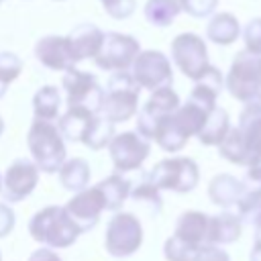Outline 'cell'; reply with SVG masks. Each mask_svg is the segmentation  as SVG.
<instances>
[{
	"mask_svg": "<svg viewBox=\"0 0 261 261\" xmlns=\"http://www.w3.org/2000/svg\"><path fill=\"white\" fill-rule=\"evenodd\" d=\"M29 232L39 245L49 249H65L82 234L63 206H45L43 210L35 212L29 220Z\"/></svg>",
	"mask_w": 261,
	"mask_h": 261,
	"instance_id": "1",
	"label": "cell"
},
{
	"mask_svg": "<svg viewBox=\"0 0 261 261\" xmlns=\"http://www.w3.org/2000/svg\"><path fill=\"white\" fill-rule=\"evenodd\" d=\"M27 145L35 165L43 173H57L65 161V139L51 120L35 118L27 133Z\"/></svg>",
	"mask_w": 261,
	"mask_h": 261,
	"instance_id": "2",
	"label": "cell"
},
{
	"mask_svg": "<svg viewBox=\"0 0 261 261\" xmlns=\"http://www.w3.org/2000/svg\"><path fill=\"white\" fill-rule=\"evenodd\" d=\"M139 96L141 86L135 82L128 69L112 71L104 88V100L100 114L106 116L110 122H126L139 110Z\"/></svg>",
	"mask_w": 261,
	"mask_h": 261,
	"instance_id": "3",
	"label": "cell"
},
{
	"mask_svg": "<svg viewBox=\"0 0 261 261\" xmlns=\"http://www.w3.org/2000/svg\"><path fill=\"white\" fill-rule=\"evenodd\" d=\"M143 245V226L141 220L130 212H114L106 224L104 249L112 257H130Z\"/></svg>",
	"mask_w": 261,
	"mask_h": 261,
	"instance_id": "4",
	"label": "cell"
},
{
	"mask_svg": "<svg viewBox=\"0 0 261 261\" xmlns=\"http://www.w3.org/2000/svg\"><path fill=\"white\" fill-rule=\"evenodd\" d=\"M259 71H261V55H255L247 49L239 51L224 80L228 94L239 102L259 100Z\"/></svg>",
	"mask_w": 261,
	"mask_h": 261,
	"instance_id": "5",
	"label": "cell"
},
{
	"mask_svg": "<svg viewBox=\"0 0 261 261\" xmlns=\"http://www.w3.org/2000/svg\"><path fill=\"white\" fill-rule=\"evenodd\" d=\"M147 177L159 188V190H171L177 194H188L198 186L200 169L194 159L190 157H171L161 159Z\"/></svg>",
	"mask_w": 261,
	"mask_h": 261,
	"instance_id": "6",
	"label": "cell"
},
{
	"mask_svg": "<svg viewBox=\"0 0 261 261\" xmlns=\"http://www.w3.org/2000/svg\"><path fill=\"white\" fill-rule=\"evenodd\" d=\"M139 51H141V45L133 35L108 31L104 33L102 45L94 55V61L104 71H124V69H130Z\"/></svg>",
	"mask_w": 261,
	"mask_h": 261,
	"instance_id": "7",
	"label": "cell"
},
{
	"mask_svg": "<svg viewBox=\"0 0 261 261\" xmlns=\"http://www.w3.org/2000/svg\"><path fill=\"white\" fill-rule=\"evenodd\" d=\"M179 106V96L171 86H161L157 90H151V96L143 104L137 116V133L145 139H153L159 124L171 116Z\"/></svg>",
	"mask_w": 261,
	"mask_h": 261,
	"instance_id": "8",
	"label": "cell"
},
{
	"mask_svg": "<svg viewBox=\"0 0 261 261\" xmlns=\"http://www.w3.org/2000/svg\"><path fill=\"white\" fill-rule=\"evenodd\" d=\"M61 86L65 90V100L67 106H82L92 112L102 110V100H104V88L100 86L98 77L90 71H82L77 67H71L63 73Z\"/></svg>",
	"mask_w": 261,
	"mask_h": 261,
	"instance_id": "9",
	"label": "cell"
},
{
	"mask_svg": "<svg viewBox=\"0 0 261 261\" xmlns=\"http://www.w3.org/2000/svg\"><path fill=\"white\" fill-rule=\"evenodd\" d=\"M171 59L177 69L194 82L210 65L206 41L196 33H179L171 41Z\"/></svg>",
	"mask_w": 261,
	"mask_h": 261,
	"instance_id": "10",
	"label": "cell"
},
{
	"mask_svg": "<svg viewBox=\"0 0 261 261\" xmlns=\"http://www.w3.org/2000/svg\"><path fill=\"white\" fill-rule=\"evenodd\" d=\"M108 153L114 169L118 173H128L143 165V161L151 153V145L149 139H145L137 130H124L110 139Z\"/></svg>",
	"mask_w": 261,
	"mask_h": 261,
	"instance_id": "11",
	"label": "cell"
},
{
	"mask_svg": "<svg viewBox=\"0 0 261 261\" xmlns=\"http://www.w3.org/2000/svg\"><path fill=\"white\" fill-rule=\"evenodd\" d=\"M130 75L141 86V90H149V92L161 86H171L173 82V69L169 57L155 49L139 51V55L130 65Z\"/></svg>",
	"mask_w": 261,
	"mask_h": 261,
	"instance_id": "12",
	"label": "cell"
},
{
	"mask_svg": "<svg viewBox=\"0 0 261 261\" xmlns=\"http://www.w3.org/2000/svg\"><path fill=\"white\" fill-rule=\"evenodd\" d=\"M39 184V167L29 159H14L2 177V196L6 202L27 200Z\"/></svg>",
	"mask_w": 261,
	"mask_h": 261,
	"instance_id": "13",
	"label": "cell"
},
{
	"mask_svg": "<svg viewBox=\"0 0 261 261\" xmlns=\"http://www.w3.org/2000/svg\"><path fill=\"white\" fill-rule=\"evenodd\" d=\"M63 208L67 216L73 220V224L80 228V232H88L98 224L102 212L106 210V204H104L100 190L92 186V188H84L75 192Z\"/></svg>",
	"mask_w": 261,
	"mask_h": 261,
	"instance_id": "14",
	"label": "cell"
},
{
	"mask_svg": "<svg viewBox=\"0 0 261 261\" xmlns=\"http://www.w3.org/2000/svg\"><path fill=\"white\" fill-rule=\"evenodd\" d=\"M35 57L41 65L53 71H67L75 67V57L71 51V45L67 41V35H47L41 37L35 45Z\"/></svg>",
	"mask_w": 261,
	"mask_h": 261,
	"instance_id": "15",
	"label": "cell"
},
{
	"mask_svg": "<svg viewBox=\"0 0 261 261\" xmlns=\"http://www.w3.org/2000/svg\"><path fill=\"white\" fill-rule=\"evenodd\" d=\"M237 130L247 143L253 155V161H257L261 157V100L245 102V108L241 110V116H239Z\"/></svg>",
	"mask_w": 261,
	"mask_h": 261,
	"instance_id": "16",
	"label": "cell"
},
{
	"mask_svg": "<svg viewBox=\"0 0 261 261\" xmlns=\"http://www.w3.org/2000/svg\"><path fill=\"white\" fill-rule=\"evenodd\" d=\"M102 39H104V31L92 22H82L67 33V41L71 45V51L77 63L90 57L94 59V55L102 45Z\"/></svg>",
	"mask_w": 261,
	"mask_h": 261,
	"instance_id": "17",
	"label": "cell"
},
{
	"mask_svg": "<svg viewBox=\"0 0 261 261\" xmlns=\"http://www.w3.org/2000/svg\"><path fill=\"white\" fill-rule=\"evenodd\" d=\"M245 190H247V184L237 179L230 173H218L208 184V196H210L212 204H216L224 210L234 208L237 202L241 200V196L245 194Z\"/></svg>",
	"mask_w": 261,
	"mask_h": 261,
	"instance_id": "18",
	"label": "cell"
},
{
	"mask_svg": "<svg viewBox=\"0 0 261 261\" xmlns=\"http://www.w3.org/2000/svg\"><path fill=\"white\" fill-rule=\"evenodd\" d=\"M241 232H243V220L239 218V214L222 208V212L208 218L206 243H210V245H230L241 237Z\"/></svg>",
	"mask_w": 261,
	"mask_h": 261,
	"instance_id": "19",
	"label": "cell"
},
{
	"mask_svg": "<svg viewBox=\"0 0 261 261\" xmlns=\"http://www.w3.org/2000/svg\"><path fill=\"white\" fill-rule=\"evenodd\" d=\"M208 214L200 212V210H186L177 216L175 220V232L179 239L202 247L206 245V234H208Z\"/></svg>",
	"mask_w": 261,
	"mask_h": 261,
	"instance_id": "20",
	"label": "cell"
},
{
	"mask_svg": "<svg viewBox=\"0 0 261 261\" xmlns=\"http://www.w3.org/2000/svg\"><path fill=\"white\" fill-rule=\"evenodd\" d=\"M96 112L82 108V106H67V110L63 114H59L57 120V128L63 135V139L73 141V143H82L92 118Z\"/></svg>",
	"mask_w": 261,
	"mask_h": 261,
	"instance_id": "21",
	"label": "cell"
},
{
	"mask_svg": "<svg viewBox=\"0 0 261 261\" xmlns=\"http://www.w3.org/2000/svg\"><path fill=\"white\" fill-rule=\"evenodd\" d=\"M208 114H210V108H206V106H202L200 102L188 98L186 104H179V106H177V110L171 114V118H173V122L179 126V130H181L188 139H192V137L198 135V130H200L202 124L206 122Z\"/></svg>",
	"mask_w": 261,
	"mask_h": 261,
	"instance_id": "22",
	"label": "cell"
},
{
	"mask_svg": "<svg viewBox=\"0 0 261 261\" xmlns=\"http://www.w3.org/2000/svg\"><path fill=\"white\" fill-rule=\"evenodd\" d=\"M241 35V22L230 12H218L210 18L206 27V39L216 45H230Z\"/></svg>",
	"mask_w": 261,
	"mask_h": 261,
	"instance_id": "23",
	"label": "cell"
},
{
	"mask_svg": "<svg viewBox=\"0 0 261 261\" xmlns=\"http://www.w3.org/2000/svg\"><path fill=\"white\" fill-rule=\"evenodd\" d=\"M96 188L100 190V194H102V198H104V204H106V210H112V212H116V210H120L122 208V204L126 202V198L130 196V181L122 175V173H112V175H108V177H104V179H100L98 184H96Z\"/></svg>",
	"mask_w": 261,
	"mask_h": 261,
	"instance_id": "24",
	"label": "cell"
},
{
	"mask_svg": "<svg viewBox=\"0 0 261 261\" xmlns=\"http://www.w3.org/2000/svg\"><path fill=\"white\" fill-rule=\"evenodd\" d=\"M59 173V181L65 190L69 192H80L84 188H88L90 184V165L84 157H71V159H65L61 163V167L57 169Z\"/></svg>",
	"mask_w": 261,
	"mask_h": 261,
	"instance_id": "25",
	"label": "cell"
},
{
	"mask_svg": "<svg viewBox=\"0 0 261 261\" xmlns=\"http://www.w3.org/2000/svg\"><path fill=\"white\" fill-rule=\"evenodd\" d=\"M228 128H230V120H228L226 110L220 108V106H214L196 137L200 139V143L204 147H216L226 137Z\"/></svg>",
	"mask_w": 261,
	"mask_h": 261,
	"instance_id": "26",
	"label": "cell"
},
{
	"mask_svg": "<svg viewBox=\"0 0 261 261\" xmlns=\"http://www.w3.org/2000/svg\"><path fill=\"white\" fill-rule=\"evenodd\" d=\"M218 153L220 157H224L226 161L234 163V165H251L253 163V155L247 147V143L243 141L241 133L234 128H228L226 137L218 143Z\"/></svg>",
	"mask_w": 261,
	"mask_h": 261,
	"instance_id": "27",
	"label": "cell"
},
{
	"mask_svg": "<svg viewBox=\"0 0 261 261\" xmlns=\"http://www.w3.org/2000/svg\"><path fill=\"white\" fill-rule=\"evenodd\" d=\"M59 108H61V94L55 86H43L35 92L33 96L35 118L53 122L55 118H59Z\"/></svg>",
	"mask_w": 261,
	"mask_h": 261,
	"instance_id": "28",
	"label": "cell"
},
{
	"mask_svg": "<svg viewBox=\"0 0 261 261\" xmlns=\"http://www.w3.org/2000/svg\"><path fill=\"white\" fill-rule=\"evenodd\" d=\"M143 12L149 24L167 27L177 18V14L181 12V6H179V0H147Z\"/></svg>",
	"mask_w": 261,
	"mask_h": 261,
	"instance_id": "29",
	"label": "cell"
},
{
	"mask_svg": "<svg viewBox=\"0 0 261 261\" xmlns=\"http://www.w3.org/2000/svg\"><path fill=\"white\" fill-rule=\"evenodd\" d=\"M112 137H114V122H110L106 116H102L98 112V114H94V118H92V122H90V126L86 130L82 143L92 151H100V149L108 147Z\"/></svg>",
	"mask_w": 261,
	"mask_h": 261,
	"instance_id": "30",
	"label": "cell"
},
{
	"mask_svg": "<svg viewBox=\"0 0 261 261\" xmlns=\"http://www.w3.org/2000/svg\"><path fill=\"white\" fill-rule=\"evenodd\" d=\"M234 208H237V214L243 220V224L259 228L261 226V186L247 188Z\"/></svg>",
	"mask_w": 261,
	"mask_h": 261,
	"instance_id": "31",
	"label": "cell"
},
{
	"mask_svg": "<svg viewBox=\"0 0 261 261\" xmlns=\"http://www.w3.org/2000/svg\"><path fill=\"white\" fill-rule=\"evenodd\" d=\"M153 141H155L163 151H167V153H175V151L184 149L186 143H188L190 139L179 130V126L173 122V118L167 116V118L159 124V128H157V133H155Z\"/></svg>",
	"mask_w": 261,
	"mask_h": 261,
	"instance_id": "32",
	"label": "cell"
},
{
	"mask_svg": "<svg viewBox=\"0 0 261 261\" xmlns=\"http://www.w3.org/2000/svg\"><path fill=\"white\" fill-rule=\"evenodd\" d=\"M159 192H161V190L145 175V177L139 181V186L130 188V198H133L135 202L147 204L149 210H151L153 214H157V212L161 210V206H163V200H161V194H159Z\"/></svg>",
	"mask_w": 261,
	"mask_h": 261,
	"instance_id": "33",
	"label": "cell"
},
{
	"mask_svg": "<svg viewBox=\"0 0 261 261\" xmlns=\"http://www.w3.org/2000/svg\"><path fill=\"white\" fill-rule=\"evenodd\" d=\"M198 249L200 247L179 239L177 234H171L163 245V255L167 261H194Z\"/></svg>",
	"mask_w": 261,
	"mask_h": 261,
	"instance_id": "34",
	"label": "cell"
},
{
	"mask_svg": "<svg viewBox=\"0 0 261 261\" xmlns=\"http://www.w3.org/2000/svg\"><path fill=\"white\" fill-rule=\"evenodd\" d=\"M22 71V59L16 53L10 51H2L0 53V80L4 84H12Z\"/></svg>",
	"mask_w": 261,
	"mask_h": 261,
	"instance_id": "35",
	"label": "cell"
},
{
	"mask_svg": "<svg viewBox=\"0 0 261 261\" xmlns=\"http://www.w3.org/2000/svg\"><path fill=\"white\" fill-rule=\"evenodd\" d=\"M243 41H245V49L261 55V16L251 18L245 29H243Z\"/></svg>",
	"mask_w": 261,
	"mask_h": 261,
	"instance_id": "36",
	"label": "cell"
},
{
	"mask_svg": "<svg viewBox=\"0 0 261 261\" xmlns=\"http://www.w3.org/2000/svg\"><path fill=\"white\" fill-rule=\"evenodd\" d=\"M106 14L116 18V20H124L128 18L135 8H137V0H100Z\"/></svg>",
	"mask_w": 261,
	"mask_h": 261,
	"instance_id": "37",
	"label": "cell"
},
{
	"mask_svg": "<svg viewBox=\"0 0 261 261\" xmlns=\"http://www.w3.org/2000/svg\"><path fill=\"white\" fill-rule=\"evenodd\" d=\"M179 6L184 12H188L190 16L194 18H204V16H210L216 6H218V0H179Z\"/></svg>",
	"mask_w": 261,
	"mask_h": 261,
	"instance_id": "38",
	"label": "cell"
},
{
	"mask_svg": "<svg viewBox=\"0 0 261 261\" xmlns=\"http://www.w3.org/2000/svg\"><path fill=\"white\" fill-rule=\"evenodd\" d=\"M194 261H230V257H228V253H226L220 245H210V243H206V245H202V247L196 251Z\"/></svg>",
	"mask_w": 261,
	"mask_h": 261,
	"instance_id": "39",
	"label": "cell"
},
{
	"mask_svg": "<svg viewBox=\"0 0 261 261\" xmlns=\"http://www.w3.org/2000/svg\"><path fill=\"white\" fill-rule=\"evenodd\" d=\"M14 222H16L14 210H12L8 204L0 202V239H2V237H6V234L14 228Z\"/></svg>",
	"mask_w": 261,
	"mask_h": 261,
	"instance_id": "40",
	"label": "cell"
},
{
	"mask_svg": "<svg viewBox=\"0 0 261 261\" xmlns=\"http://www.w3.org/2000/svg\"><path fill=\"white\" fill-rule=\"evenodd\" d=\"M247 175H245V184L247 188H257L261 186V161H253L251 165H247Z\"/></svg>",
	"mask_w": 261,
	"mask_h": 261,
	"instance_id": "41",
	"label": "cell"
},
{
	"mask_svg": "<svg viewBox=\"0 0 261 261\" xmlns=\"http://www.w3.org/2000/svg\"><path fill=\"white\" fill-rule=\"evenodd\" d=\"M29 261H61V257H59L53 249H49V247H41V249H37V251L31 253Z\"/></svg>",
	"mask_w": 261,
	"mask_h": 261,
	"instance_id": "42",
	"label": "cell"
},
{
	"mask_svg": "<svg viewBox=\"0 0 261 261\" xmlns=\"http://www.w3.org/2000/svg\"><path fill=\"white\" fill-rule=\"evenodd\" d=\"M249 259L251 261H261V226L255 228V243H253V249H251Z\"/></svg>",
	"mask_w": 261,
	"mask_h": 261,
	"instance_id": "43",
	"label": "cell"
},
{
	"mask_svg": "<svg viewBox=\"0 0 261 261\" xmlns=\"http://www.w3.org/2000/svg\"><path fill=\"white\" fill-rule=\"evenodd\" d=\"M6 90H8V84H4V82L0 80V98H2L4 94H6Z\"/></svg>",
	"mask_w": 261,
	"mask_h": 261,
	"instance_id": "44",
	"label": "cell"
},
{
	"mask_svg": "<svg viewBox=\"0 0 261 261\" xmlns=\"http://www.w3.org/2000/svg\"><path fill=\"white\" fill-rule=\"evenodd\" d=\"M2 130H4V120H2V116H0V135H2Z\"/></svg>",
	"mask_w": 261,
	"mask_h": 261,
	"instance_id": "45",
	"label": "cell"
},
{
	"mask_svg": "<svg viewBox=\"0 0 261 261\" xmlns=\"http://www.w3.org/2000/svg\"><path fill=\"white\" fill-rule=\"evenodd\" d=\"M259 100H261V71H259Z\"/></svg>",
	"mask_w": 261,
	"mask_h": 261,
	"instance_id": "46",
	"label": "cell"
},
{
	"mask_svg": "<svg viewBox=\"0 0 261 261\" xmlns=\"http://www.w3.org/2000/svg\"><path fill=\"white\" fill-rule=\"evenodd\" d=\"M0 192H2V175H0Z\"/></svg>",
	"mask_w": 261,
	"mask_h": 261,
	"instance_id": "47",
	"label": "cell"
},
{
	"mask_svg": "<svg viewBox=\"0 0 261 261\" xmlns=\"http://www.w3.org/2000/svg\"><path fill=\"white\" fill-rule=\"evenodd\" d=\"M0 261H2V255H0Z\"/></svg>",
	"mask_w": 261,
	"mask_h": 261,
	"instance_id": "48",
	"label": "cell"
},
{
	"mask_svg": "<svg viewBox=\"0 0 261 261\" xmlns=\"http://www.w3.org/2000/svg\"><path fill=\"white\" fill-rule=\"evenodd\" d=\"M2 2H4V0H0V4H2Z\"/></svg>",
	"mask_w": 261,
	"mask_h": 261,
	"instance_id": "49",
	"label": "cell"
},
{
	"mask_svg": "<svg viewBox=\"0 0 261 261\" xmlns=\"http://www.w3.org/2000/svg\"><path fill=\"white\" fill-rule=\"evenodd\" d=\"M257 161H261V157H259V159H257Z\"/></svg>",
	"mask_w": 261,
	"mask_h": 261,
	"instance_id": "50",
	"label": "cell"
},
{
	"mask_svg": "<svg viewBox=\"0 0 261 261\" xmlns=\"http://www.w3.org/2000/svg\"><path fill=\"white\" fill-rule=\"evenodd\" d=\"M57 2H61V0H57Z\"/></svg>",
	"mask_w": 261,
	"mask_h": 261,
	"instance_id": "51",
	"label": "cell"
}]
</instances>
